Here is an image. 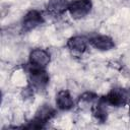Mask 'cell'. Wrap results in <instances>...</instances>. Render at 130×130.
Returning a JSON list of instances; mask_svg holds the SVG:
<instances>
[{
  "instance_id": "obj_1",
  "label": "cell",
  "mask_w": 130,
  "mask_h": 130,
  "mask_svg": "<svg viewBox=\"0 0 130 130\" xmlns=\"http://www.w3.org/2000/svg\"><path fill=\"white\" fill-rule=\"evenodd\" d=\"M55 115V110L50 105H43L36 113L34 120L31 121L29 128H42L45 123L51 120Z\"/></svg>"
},
{
  "instance_id": "obj_2",
  "label": "cell",
  "mask_w": 130,
  "mask_h": 130,
  "mask_svg": "<svg viewBox=\"0 0 130 130\" xmlns=\"http://www.w3.org/2000/svg\"><path fill=\"white\" fill-rule=\"evenodd\" d=\"M91 7H92V3L90 0H75L69 3L68 11L73 18L78 19L88 14Z\"/></svg>"
},
{
  "instance_id": "obj_3",
  "label": "cell",
  "mask_w": 130,
  "mask_h": 130,
  "mask_svg": "<svg viewBox=\"0 0 130 130\" xmlns=\"http://www.w3.org/2000/svg\"><path fill=\"white\" fill-rule=\"evenodd\" d=\"M29 81L31 87L35 89L42 90L49 83V75L44 70V68H34L31 67L29 71Z\"/></svg>"
},
{
  "instance_id": "obj_4",
  "label": "cell",
  "mask_w": 130,
  "mask_h": 130,
  "mask_svg": "<svg viewBox=\"0 0 130 130\" xmlns=\"http://www.w3.org/2000/svg\"><path fill=\"white\" fill-rule=\"evenodd\" d=\"M107 105L114 107H121L127 103L128 93L123 88H113L106 96L103 98Z\"/></svg>"
},
{
  "instance_id": "obj_5",
  "label": "cell",
  "mask_w": 130,
  "mask_h": 130,
  "mask_svg": "<svg viewBox=\"0 0 130 130\" xmlns=\"http://www.w3.org/2000/svg\"><path fill=\"white\" fill-rule=\"evenodd\" d=\"M50 62V54L43 49H36L29 54V64L34 68H45Z\"/></svg>"
},
{
  "instance_id": "obj_6",
  "label": "cell",
  "mask_w": 130,
  "mask_h": 130,
  "mask_svg": "<svg viewBox=\"0 0 130 130\" xmlns=\"http://www.w3.org/2000/svg\"><path fill=\"white\" fill-rule=\"evenodd\" d=\"M44 21L42 13L38 10H30L28 11L23 19H22V27L24 30H30L35 27H37L38 25L42 24Z\"/></svg>"
},
{
  "instance_id": "obj_7",
  "label": "cell",
  "mask_w": 130,
  "mask_h": 130,
  "mask_svg": "<svg viewBox=\"0 0 130 130\" xmlns=\"http://www.w3.org/2000/svg\"><path fill=\"white\" fill-rule=\"evenodd\" d=\"M90 44L101 51H108L114 48V41L108 36H95L90 39Z\"/></svg>"
},
{
  "instance_id": "obj_8",
  "label": "cell",
  "mask_w": 130,
  "mask_h": 130,
  "mask_svg": "<svg viewBox=\"0 0 130 130\" xmlns=\"http://www.w3.org/2000/svg\"><path fill=\"white\" fill-rule=\"evenodd\" d=\"M56 105L62 111H67L73 108L74 102L67 90H61L56 95Z\"/></svg>"
},
{
  "instance_id": "obj_9",
  "label": "cell",
  "mask_w": 130,
  "mask_h": 130,
  "mask_svg": "<svg viewBox=\"0 0 130 130\" xmlns=\"http://www.w3.org/2000/svg\"><path fill=\"white\" fill-rule=\"evenodd\" d=\"M107 104L105 103V101L103 100V98H101L100 100H96L93 105L91 106V112L93 117L96 119V121L104 123L107 120V109H106Z\"/></svg>"
},
{
  "instance_id": "obj_10",
  "label": "cell",
  "mask_w": 130,
  "mask_h": 130,
  "mask_svg": "<svg viewBox=\"0 0 130 130\" xmlns=\"http://www.w3.org/2000/svg\"><path fill=\"white\" fill-rule=\"evenodd\" d=\"M69 1L68 0H50L47 9L53 15L62 14L66 9H68Z\"/></svg>"
},
{
  "instance_id": "obj_11",
  "label": "cell",
  "mask_w": 130,
  "mask_h": 130,
  "mask_svg": "<svg viewBox=\"0 0 130 130\" xmlns=\"http://www.w3.org/2000/svg\"><path fill=\"white\" fill-rule=\"evenodd\" d=\"M67 47L75 53H83L86 49V40L83 37H73L67 42Z\"/></svg>"
},
{
  "instance_id": "obj_12",
  "label": "cell",
  "mask_w": 130,
  "mask_h": 130,
  "mask_svg": "<svg viewBox=\"0 0 130 130\" xmlns=\"http://www.w3.org/2000/svg\"><path fill=\"white\" fill-rule=\"evenodd\" d=\"M98 100L96 94L92 93V92H85L82 95H80L79 99V103L81 105H93V103Z\"/></svg>"
},
{
  "instance_id": "obj_13",
  "label": "cell",
  "mask_w": 130,
  "mask_h": 130,
  "mask_svg": "<svg viewBox=\"0 0 130 130\" xmlns=\"http://www.w3.org/2000/svg\"><path fill=\"white\" fill-rule=\"evenodd\" d=\"M129 112H130V109H129Z\"/></svg>"
}]
</instances>
